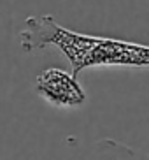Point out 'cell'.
<instances>
[{
    "instance_id": "obj_1",
    "label": "cell",
    "mask_w": 149,
    "mask_h": 160,
    "mask_svg": "<svg viewBox=\"0 0 149 160\" xmlns=\"http://www.w3.org/2000/svg\"><path fill=\"white\" fill-rule=\"evenodd\" d=\"M56 46L72 65V76L77 78L88 67L125 65L147 67L149 48L144 44L118 39L77 33L61 27L51 16H28L21 30V46L25 51Z\"/></svg>"
},
{
    "instance_id": "obj_3",
    "label": "cell",
    "mask_w": 149,
    "mask_h": 160,
    "mask_svg": "<svg viewBox=\"0 0 149 160\" xmlns=\"http://www.w3.org/2000/svg\"><path fill=\"white\" fill-rule=\"evenodd\" d=\"M91 160H137V153L116 139H100L93 148Z\"/></svg>"
},
{
    "instance_id": "obj_2",
    "label": "cell",
    "mask_w": 149,
    "mask_h": 160,
    "mask_svg": "<svg viewBox=\"0 0 149 160\" xmlns=\"http://www.w3.org/2000/svg\"><path fill=\"white\" fill-rule=\"evenodd\" d=\"M35 90L46 102L58 108H77L86 102V93L77 78L56 67L41 72Z\"/></svg>"
}]
</instances>
